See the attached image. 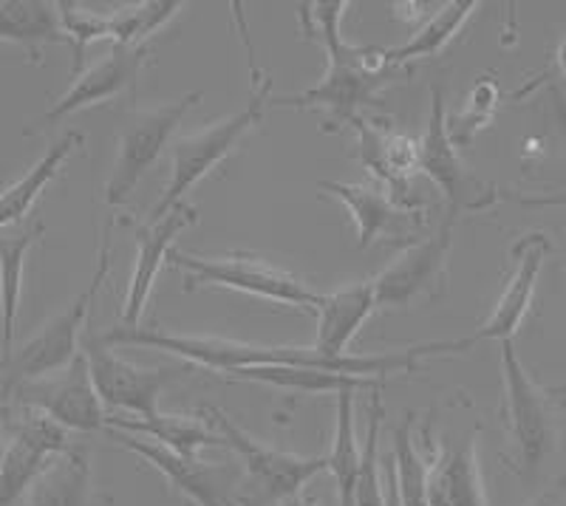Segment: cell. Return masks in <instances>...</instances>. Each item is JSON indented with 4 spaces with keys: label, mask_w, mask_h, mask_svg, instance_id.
<instances>
[{
    "label": "cell",
    "mask_w": 566,
    "mask_h": 506,
    "mask_svg": "<svg viewBox=\"0 0 566 506\" xmlns=\"http://www.w3.org/2000/svg\"><path fill=\"white\" fill-rule=\"evenodd\" d=\"M564 270H566V261H564Z\"/></svg>",
    "instance_id": "41"
},
{
    "label": "cell",
    "mask_w": 566,
    "mask_h": 506,
    "mask_svg": "<svg viewBox=\"0 0 566 506\" xmlns=\"http://www.w3.org/2000/svg\"><path fill=\"white\" fill-rule=\"evenodd\" d=\"M553 252V241L547 232H524L513 246H510V270L507 283H504L502 295L495 301L493 312L488 320L479 326L476 342L479 340H513L515 331L522 328L524 317L530 315L535 297V286H538L541 270L544 261Z\"/></svg>",
    "instance_id": "14"
},
{
    "label": "cell",
    "mask_w": 566,
    "mask_h": 506,
    "mask_svg": "<svg viewBox=\"0 0 566 506\" xmlns=\"http://www.w3.org/2000/svg\"><path fill=\"white\" fill-rule=\"evenodd\" d=\"M348 125L357 134V154H360L363 167L388 187V199L399 210L422 212L419 196L413 192V176L422 173L419 170V139L394 134L366 116H354Z\"/></svg>",
    "instance_id": "13"
},
{
    "label": "cell",
    "mask_w": 566,
    "mask_h": 506,
    "mask_svg": "<svg viewBox=\"0 0 566 506\" xmlns=\"http://www.w3.org/2000/svg\"><path fill=\"white\" fill-rule=\"evenodd\" d=\"M235 379H250V382L272 384V388H283V391H303V393H340V391H357V388H382V379L368 377H352V373L323 371V368L310 366H255L244 368V371L230 373Z\"/></svg>",
    "instance_id": "25"
},
{
    "label": "cell",
    "mask_w": 566,
    "mask_h": 506,
    "mask_svg": "<svg viewBox=\"0 0 566 506\" xmlns=\"http://www.w3.org/2000/svg\"><path fill=\"white\" fill-rule=\"evenodd\" d=\"M91 464L83 450L60 455L52 470L34 484L23 506H88Z\"/></svg>",
    "instance_id": "27"
},
{
    "label": "cell",
    "mask_w": 566,
    "mask_h": 506,
    "mask_svg": "<svg viewBox=\"0 0 566 506\" xmlns=\"http://www.w3.org/2000/svg\"><path fill=\"white\" fill-rule=\"evenodd\" d=\"M419 170L442 190L444 212H488L507 196L499 185L482 179L464 165L462 154L453 145L448 130V108H444V91L439 85L431 88V116L419 139Z\"/></svg>",
    "instance_id": "7"
},
{
    "label": "cell",
    "mask_w": 566,
    "mask_h": 506,
    "mask_svg": "<svg viewBox=\"0 0 566 506\" xmlns=\"http://www.w3.org/2000/svg\"><path fill=\"white\" fill-rule=\"evenodd\" d=\"M553 489H558V493H560V495H566V470H564V473H560V475H558V478H555Z\"/></svg>",
    "instance_id": "39"
},
{
    "label": "cell",
    "mask_w": 566,
    "mask_h": 506,
    "mask_svg": "<svg viewBox=\"0 0 566 506\" xmlns=\"http://www.w3.org/2000/svg\"><path fill=\"white\" fill-rule=\"evenodd\" d=\"M196 221H199V210L190 204H179L165 219L134 226L136 261L128 288H125L123 308H119V326H139L142 315L148 308L156 277H159L161 266L170 261V252L176 250V238L190 230Z\"/></svg>",
    "instance_id": "15"
},
{
    "label": "cell",
    "mask_w": 566,
    "mask_h": 506,
    "mask_svg": "<svg viewBox=\"0 0 566 506\" xmlns=\"http://www.w3.org/2000/svg\"><path fill=\"white\" fill-rule=\"evenodd\" d=\"M553 397L560 399V404H564V411H566V384H564V388H560V391H553Z\"/></svg>",
    "instance_id": "40"
},
{
    "label": "cell",
    "mask_w": 566,
    "mask_h": 506,
    "mask_svg": "<svg viewBox=\"0 0 566 506\" xmlns=\"http://www.w3.org/2000/svg\"><path fill=\"white\" fill-rule=\"evenodd\" d=\"M181 9H185V3H174V0H145V3L111 9L108 40L114 45H123V49L148 45V40L168 27Z\"/></svg>",
    "instance_id": "29"
},
{
    "label": "cell",
    "mask_w": 566,
    "mask_h": 506,
    "mask_svg": "<svg viewBox=\"0 0 566 506\" xmlns=\"http://www.w3.org/2000/svg\"><path fill=\"white\" fill-rule=\"evenodd\" d=\"M413 417L408 413L406 422L394 430V470H397V489L402 506H428V470L431 464L419 455L413 444Z\"/></svg>",
    "instance_id": "30"
},
{
    "label": "cell",
    "mask_w": 566,
    "mask_h": 506,
    "mask_svg": "<svg viewBox=\"0 0 566 506\" xmlns=\"http://www.w3.org/2000/svg\"><path fill=\"white\" fill-rule=\"evenodd\" d=\"M80 145H83V134H80V130H69V134L60 136L52 148L45 150L18 181H12V185H7L0 190V230H3V226L20 224V221L27 219L29 212H32L34 201L40 199V192L57 179L65 159H69Z\"/></svg>",
    "instance_id": "22"
},
{
    "label": "cell",
    "mask_w": 566,
    "mask_h": 506,
    "mask_svg": "<svg viewBox=\"0 0 566 506\" xmlns=\"http://www.w3.org/2000/svg\"><path fill=\"white\" fill-rule=\"evenodd\" d=\"M83 351L88 357L91 379L103 404L114 411L134 413L136 419L159 417L161 391L174 382L176 368L136 366L130 359L119 357L114 348L103 346L97 334L85 337Z\"/></svg>",
    "instance_id": "11"
},
{
    "label": "cell",
    "mask_w": 566,
    "mask_h": 506,
    "mask_svg": "<svg viewBox=\"0 0 566 506\" xmlns=\"http://www.w3.org/2000/svg\"><path fill=\"white\" fill-rule=\"evenodd\" d=\"M457 215L444 212L442 226L431 238L399 252L386 270L371 277L377 308H411L419 301H437L448 281V261L453 250Z\"/></svg>",
    "instance_id": "10"
},
{
    "label": "cell",
    "mask_w": 566,
    "mask_h": 506,
    "mask_svg": "<svg viewBox=\"0 0 566 506\" xmlns=\"http://www.w3.org/2000/svg\"><path fill=\"white\" fill-rule=\"evenodd\" d=\"M205 411L207 417H212V424L219 428V436L224 439L227 447L244 464L247 481L252 487L250 506L286 504L290 498H297L315 475L328 470L326 458H306V455L270 447L247 433L241 424L232 422L219 408H205Z\"/></svg>",
    "instance_id": "8"
},
{
    "label": "cell",
    "mask_w": 566,
    "mask_h": 506,
    "mask_svg": "<svg viewBox=\"0 0 566 506\" xmlns=\"http://www.w3.org/2000/svg\"><path fill=\"white\" fill-rule=\"evenodd\" d=\"M150 54H154L150 52V45H136V49L114 45L103 60H97L94 65L83 68L77 77L71 80L69 91L60 96L52 108L45 110L40 125H57L65 116L108 103L114 96L134 88L142 68H145V63L150 60Z\"/></svg>",
    "instance_id": "17"
},
{
    "label": "cell",
    "mask_w": 566,
    "mask_h": 506,
    "mask_svg": "<svg viewBox=\"0 0 566 506\" xmlns=\"http://www.w3.org/2000/svg\"><path fill=\"white\" fill-rule=\"evenodd\" d=\"M201 99H205L201 91H190L174 103L136 110L134 119L125 125V130L116 139V159L108 181H105V201L111 207H119L130 199V192L136 190L142 176L148 173L161 150L168 148L170 136L176 134L187 110L196 108Z\"/></svg>",
    "instance_id": "9"
},
{
    "label": "cell",
    "mask_w": 566,
    "mask_h": 506,
    "mask_svg": "<svg viewBox=\"0 0 566 506\" xmlns=\"http://www.w3.org/2000/svg\"><path fill=\"white\" fill-rule=\"evenodd\" d=\"M374 312H377V297H374L371 281L352 283V286L337 288L332 295H323L315 312L317 334L312 346L332 359L346 357V354H352L348 351L352 340Z\"/></svg>",
    "instance_id": "20"
},
{
    "label": "cell",
    "mask_w": 566,
    "mask_h": 506,
    "mask_svg": "<svg viewBox=\"0 0 566 506\" xmlns=\"http://www.w3.org/2000/svg\"><path fill=\"white\" fill-rule=\"evenodd\" d=\"M502 103V88L495 83L493 74H484L476 80V85L470 88L468 99H464V108L459 110L457 119H448V130H451V139L457 148H464L470 141L476 139L479 130L488 128L493 123L495 110Z\"/></svg>",
    "instance_id": "32"
},
{
    "label": "cell",
    "mask_w": 566,
    "mask_h": 506,
    "mask_svg": "<svg viewBox=\"0 0 566 506\" xmlns=\"http://www.w3.org/2000/svg\"><path fill=\"white\" fill-rule=\"evenodd\" d=\"M105 428L150 439V442L174 450L179 455H187V458H196V453L205 447H227L224 439L219 436V430H210V419L199 417H174V413H159L154 419L108 417Z\"/></svg>",
    "instance_id": "24"
},
{
    "label": "cell",
    "mask_w": 566,
    "mask_h": 506,
    "mask_svg": "<svg viewBox=\"0 0 566 506\" xmlns=\"http://www.w3.org/2000/svg\"><path fill=\"white\" fill-rule=\"evenodd\" d=\"M360 453L357 433H354V391L337 393L335 436H332V453L326 455L328 473L335 475L337 498L340 506H354V489L360 475Z\"/></svg>",
    "instance_id": "28"
},
{
    "label": "cell",
    "mask_w": 566,
    "mask_h": 506,
    "mask_svg": "<svg viewBox=\"0 0 566 506\" xmlns=\"http://www.w3.org/2000/svg\"><path fill=\"white\" fill-rule=\"evenodd\" d=\"M555 68L560 71V77H566V34L558 43V52H555Z\"/></svg>",
    "instance_id": "37"
},
{
    "label": "cell",
    "mask_w": 566,
    "mask_h": 506,
    "mask_svg": "<svg viewBox=\"0 0 566 506\" xmlns=\"http://www.w3.org/2000/svg\"><path fill=\"white\" fill-rule=\"evenodd\" d=\"M553 96H555V108H558V150H555V159H558V173H560L558 185L564 187V192H566V108H564V99H560L558 91H553Z\"/></svg>",
    "instance_id": "33"
},
{
    "label": "cell",
    "mask_w": 566,
    "mask_h": 506,
    "mask_svg": "<svg viewBox=\"0 0 566 506\" xmlns=\"http://www.w3.org/2000/svg\"><path fill=\"white\" fill-rule=\"evenodd\" d=\"M230 9L235 12V20H239V38L244 43L247 63H250V99L235 114L224 116V119L207 125V128L196 130V134L179 136L174 141V148H170V181L165 192H161L159 204L150 212V221L165 219L170 210L185 204L187 192L193 190L205 176H210L232 154V148L264 119L266 108L272 105V77H266L264 71L258 68L250 32H247L244 14H241V3H232Z\"/></svg>",
    "instance_id": "3"
},
{
    "label": "cell",
    "mask_w": 566,
    "mask_h": 506,
    "mask_svg": "<svg viewBox=\"0 0 566 506\" xmlns=\"http://www.w3.org/2000/svg\"><path fill=\"white\" fill-rule=\"evenodd\" d=\"M428 506H490L476 436L442 444L428 470Z\"/></svg>",
    "instance_id": "19"
},
{
    "label": "cell",
    "mask_w": 566,
    "mask_h": 506,
    "mask_svg": "<svg viewBox=\"0 0 566 506\" xmlns=\"http://www.w3.org/2000/svg\"><path fill=\"white\" fill-rule=\"evenodd\" d=\"M57 3L43 0H3L0 3V45H20L34 63L45 45L65 43Z\"/></svg>",
    "instance_id": "23"
},
{
    "label": "cell",
    "mask_w": 566,
    "mask_h": 506,
    "mask_svg": "<svg viewBox=\"0 0 566 506\" xmlns=\"http://www.w3.org/2000/svg\"><path fill=\"white\" fill-rule=\"evenodd\" d=\"M281 506H317V504L310 498H303V495H297V498H290L286 504H281Z\"/></svg>",
    "instance_id": "38"
},
{
    "label": "cell",
    "mask_w": 566,
    "mask_h": 506,
    "mask_svg": "<svg viewBox=\"0 0 566 506\" xmlns=\"http://www.w3.org/2000/svg\"><path fill=\"white\" fill-rule=\"evenodd\" d=\"M527 506H566V495H560L558 489H544V493L535 495Z\"/></svg>",
    "instance_id": "36"
},
{
    "label": "cell",
    "mask_w": 566,
    "mask_h": 506,
    "mask_svg": "<svg viewBox=\"0 0 566 506\" xmlns=\"http://www.w3.org/2000/svg\"><path fill=\"white\" fill-rule=\"evenodd\" d=\"M502 384H504V422L513 447V467L522 478H535L549 455L555 453L558 428H555L553 393L544 391L515 354L513 340L502 342Z\"/></svg>",
    "instance_id": "5"
},
{
    "label": "cell",
    "mask_w": 566,
    "mask_h": 506,
    "mask_svg": "<svg viewBox=\"0 0 566 506\" xmlns=\"http://www.w3.org/2000/svg\"><path fill=\"white\" fill-rule=\"evenodd\" d=\"M382 506H402L397 489V470H394V458L388 455V462L382 464Z\"/></svg>",
    "instance_id": "34"
},
{
    "label": "cell",
    "mask_w": 566,
    "mask_h": 506,
    "mask_svg": "<svg viewBox=\"0 0 566 506\" xmlns=\"http://www.w3.org/2000/svg\"><path fill=\"white\" fill-rule=\"evenodd\" d=\"M116 444H123L142 462L159 470L168 478L170 487L179 489L181 495L193 500L196 506H239V498L230 493V470L221 464H205L199 458H187V455L174 453V450L161 447L150 439L134 436L125 430H108Z\"/></svg>",
    "instance_id": "16"
},
{
    "label": "cell",
    "mask_w": 566,
    "mask_h": 506,
    "mask_svg": "<svg viewBox=\"0 0 566 506\" xmlns=\"http://www.w3.org/2000/svg\"><path fill=\"white\" fill-rule=\"evenodd\" d=\"M7 447H9V404L0 402V470L7 462Z\"/></svg>",
    "instance_id": "35"
},
{
    "label": "cell",
    "mask_w": 566,
    "mask_h": 506,
    "mask_svg": "<svg viewBox=\"0 0 566 506\" xmlns=\"http://www.w3.org/2000/svg\"><path fill=\"white\" fill-rule=\"evenodd\" d=\"M382 388H374L368 399V433L366 447L360 453V475L354 489V506H382V475H380V430L386 419Z\"/></svg>",
    "instance_id": "31"
},
{
    "label": "cell",
    "mask_w": 566,
    "mask_h": 506,
    "mask_svg": "<svg viewBox=\"0 0 566 506\" xmlns=\"http://www.w3.org/2000/svg\"><path fill=\"white\" fill-rule=\"evenodd\" d=\"M12 399H18V404L43 411L45 417L63 424L69 433H94V430H103L108 424V413H105L103 399L94 388L85 351H80L65 371L18 388Z\"/></svg>",
    "instance_id": "12"
},
{
    "label": "cell",
    "mask_w": 566,
    "mask_h": 506,
    "mask_svg": "<svg viewBox=\"0 0 566 506\" xmlns=\"http://www.w3.org/2000/svg\"><path fill=\"white\" fill-rule=\"evenodd\" d=\"M321 192L332 196L346 207L357 226V246L368 250L382 238H406L417 224H422V212L399 210L386 190L371 185H346V181H321Z\"/></svg>",
    "instance_id": "18"
},
{
    "label": "cell",
    "mask_w": 566,
    "mask_h": 506,
    "mask_svg": "<svg viewBox=\"0 0 566 506\" xmlns=\"http://www.w3.org/2000/svg\"><path fill=\"white\" fill-rule=\"evenodd\" d=\"M99 342L108 348L116 346H139L168 351L174 357L187 359L193 366L207 371L235 373L255 366H310L323 371L352 373L354 377V354L346 357H326L315 346H264V342L230 340V337H212V334H179L165 331L156 326H111L108 331L97 334Z\"/></svg>",
    "instance_id": "2"
},
{
    "label": "cell",
    "mask_w": 566,
    "mask_h": 506,
    "mask_svg": "<svg viewBox=\"0 0 566 506\" xmlns=\"http://www.w3.org/2000/svg\"><path fill=\"white\" fill-rule=\"evenodd\" d=\"M43 221H32L12 235H0V359L14 351V328H18L20 297H23V272L32 246L43 238Z\"/></svg>",
    "instance_id": "21"
},
{
    "label": "cell",
    "mask_w": 566,
    "mask_h": 506,
    "mask_svg": "<svg viewBox=\"0 0 566 506\" xmlns=\"http://www.w3.org/2000/svg\"><path fill=\"white\" fill-rule=\"evenodd\" d=\"M170 263L185 272L187 288L216 286L232 288L241 295L261 297V301L281 303V306H295L303 312H317L321 297L306 281L286 270H277L272 263L261 261L247 252H232V255H190V252L174 250Z\"/></svg>",
    "instance_id": "6"
},
{
    "label": "cell",
    "mask_w": 566,
    "mask_h": 506,
    "mask_svg": "<svg viewBox=\"0 0 566 506\" xmlns=\"http://www.w3.org/2000/svg\"><path fill=\"white\" fill-rule=\"evenodd\" d=\"M352 3L326 0V3H303L301 27L303 38L317 40L326 54V71L321 83L295 96H272L277 108H321L328 114V125H348L363 108L380 103L382 91L391 85L394 65L386 49L354 45L343 38V14Z\"/></svg>",
    "instance_id": "1"
},
{
    "label": "cell",
    "mask_w": 566,
    "mask_h": 506,
    "mask_svg": "<svg viewBox=\"0 0 566 506\" xmlns=\"http://www.w3.org/2000/svg\"><path fill=\"white\" fill-rule=\"evenodd\" d=\"M479 3L476 0H451V3H444L439 7V12L433 18H428L417 32L411 34V40H406L397 49H386V57L394 68L399 65H408L413 60H424L433 57L444 49V45L451 43L459 32L464 29V23L470 20V14L476 12Z\"/></svg>",
    "instance_id": "26"
},
{
    "label": "cell",
    "mask_w": 566,
    "mask_h": 506,
    "mask_svg": "<svg viewBox=\"0 0 566 506\" xmlns=\"http://www.w3.org/2000/svg\"><path fill=\"white\" fill-rule=\"evenodd\" d=\"M111 261H114V221L103 230V241H99L97 266L91 283L77 295V301L71 303L65 312H60L54 320L45 323L32 340H27L20 348H14L7 359H0V397L3 402L12 399L18 388L38 379L54 377V373L65 371V368L77 359L80 354V334H83L85 323H88L91 312L97 306V295L103 283L108 281Z\"/></svg>",
    "instance_id": "4"
}]
</instances>
